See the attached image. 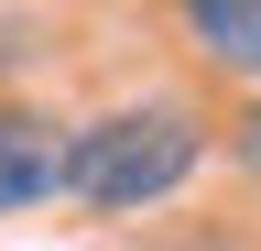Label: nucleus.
<instances>
[{
    "label": "nucleus",
    "instance_id": "obj_1",
    "mask_svg": "<svg viewBox=\"0 0 261 251\" xmlns=\"http://www.w3.org/2000/svg\"><path fill=\"white\" fill-rule=\"evenodd\" d=\"M196 164H207L196 99H130V109H98L87 131H65V197L87 218H142L163 197H185Z\"/></svg>",
    "mask_w": 261,
    "mask_h": 251
},
{
    "label": "nucleus",
    "instance_id": "obj_4",
    "mask_svg": "<svg viewBox=\"0 0 261 251\" xmlns=\"http://www.w3.org/2000/svg\"><path fill=\"white\" fill-rule=\"evenodd\" d=\"M228 153H240V164H250V175H261V99H250V109H240V131H228Z\"/></svg>",
    "mask_w": 261,
    "mask_h": 251
},
{
    "label": "nucleus",
    "instance_id": "obj_2",
    "mask_svg": "<svg viewBox=\"0 0 261 251\" xmlns=\"http://www.w3.org/2000/svg\"><path fill=\"white\" fill-rule=\"evenodd\" d=\"M65 197V120H44L33 99H0V218Z\"/></svg>",
    "mask_w": 261,
    "mask_h": 251
},
{
    "label": "nucleus",
    "instance_id": "obj_3",
    "mask_svg": "<svg viewBox=\"0 0 261 251\" xmlns=\"http://www.w3.org/2000/svg\"><path fill=\"white\" fill-rule=\"evenodd\" d=\"M185 33L218 77H261V0H185Z\"/></svg>",
    "mask_w": 261,
    "mask_h": 251
}]
</instances>
